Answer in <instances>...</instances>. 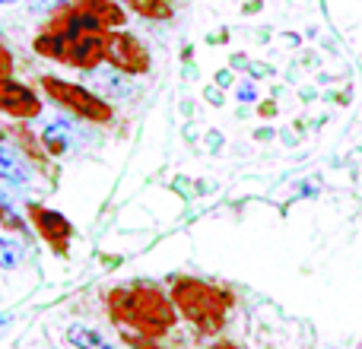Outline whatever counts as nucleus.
Returning a JSON list of instances; mask_svg holds the SVG:
<instances>
[{
	"label": "nucleus",
	"instance_id": "nucleus-1",
	"mask_svg": "<svg viewBox=\"0 0 362 349\" xmlns=\"http://www.w3.org/2000/svg\"><path fill=\"white\" fill-rule=\"evenodd\" d=\"M108 314L118 327L140 333V337L163 340L178 324V312L172 305V295H165L153 283H134L118 286L108 292Z\"/></svg>",
	"mask_w": 362,
	"mask_h": 349
},
{
	"label": "nucleus",
	"instance_id": "nucleus-2",
	"mask_svg": "<svg viewBox=\"0 0 362 349\" xmlns=\"http://www.w3.org/2000/svg\"><path fill=\"white\" fill-rule=\"evenodd\" d=\"M169 295L178 318H185L197 333L216 337L226 327V318H229L232 308V295L226 289L204 280H194V276H175Z\"/></svg>",
	"mask_w": 362,
	"mask_h": 349
},
{
	"label": "nucleus",
	"instance_id": "nucleus-3",
	"mask_svg": "<svg viewBox=\"0 0 362 349\" xmlns=\"http://www.w3.org/2000/svg\"><path fill=\"white\" fill-rule=\"evenodd\" d=\"M42 80V89L45 95H48L54 105H61L64 112H74V118H83L89 121V124H108V121L115 118L112 105H108L105 99H99L95 93H89V89L76 86V83L70 80H61V76H38Z\"/></svg>",
	"mask_w": 362,
	"mask_h": 349
},
{
	"label": "nucleus",
	"instance_id": "nucleus-4",
	"mask_svg": "<svg viewBox=\"0 0 362 349\" xmlns=\"http://www.w3.org/2000/svg\"><path fill=\"white\" fill-rule=\"evenodd\" d=\"M105 61L124 76H144L150 70V54L131 32H108Z\"/></svg>",
	"mask_w": 362,
	"mask_h": 349
},
{
	"label": "nucleus",
	"instance_id": "nucleus-5",
	"mask_svg": "<svg viewBox=\"0 0 362 349\" xmlns=\"http://www.w3.org/2000/svg\"><path fill=\"white\" fill-rule=\"evenodd\" d=\"M25 213H29V223L35 225V232L48 242V248H54L57 254H67V244L74 238V225L64 213L51 210V206H42V203H25Z\"/></svg>",
	"mask_w": 362,
	"mask_h": 349
},
{
	"label": "nucleus",
	"instance_id": "nucleus-6",
	"mask_svg": "<svg viewBox=\"0 0 362 349\" xmlns=\"http://www.w3.org/2000/svg\"><path fill=\"white\" fill-rule=\"evenodd\" d=\"M0 112L16 121H29L42 114V99L29 86H23V83L10 80V76H0Z\"/></svg>",
	"mask_w": 362,
	"mask_h": 349
},
{
	"label": "nucleus",
	"instance_id": "nucleus-7",
	"mask_svg": "<svg viewBox=\"0 0 362 349\" xmlns=\"http://www.w3.org/2000/svg\"><path fill=\"white\" fill-rule=\"evenodd\" d=\"M74 10H80L86 19H93L99 29L112 32L118 25H124V10H121L115 0H74Z\"/></svg>",
	"mask_w": 362,
	"mask_h": 349
},
{
	"label": "nucleus",
	"instance_id": "nucleus-8",
	"mask_svg": "<svg viewBox=\"0 0 362 349\" xmlns=\"http://www.w3.org/2000/svg\"><path fill=\"white\" fill-rule=\"evenodd\" d=\"M0 181L6 184H29V162L25 153H19L16 146L0 140Z\"/></svg>",
	"mask_w": 362,
	"mask_h": 349
},
{
	"label": "nucleus",
	"instance_id": "nucleus-9",
	"mask_svg": "<svg viewBox=\"0 0 362 349\" xmlns=\"http://www.w3.org/2000/svg\"><path fill=\"white\" fill-rule=\"evenodd\" d=\"M70 137H74V127H70L64 118L45 121L42 143H45V150H48L51 156H64V153H67V146H70Z\"/></svg>",
	"mask_w": 362,
	"mask_h": 349
},
{
	"label": "nucleus",
	"instance_id": "nucleus-10",
	"mask_svg": "<svg viewBox=\"0 0 362 349\" xmlns=\"http://www.w3.org/2000/svg\"><path fill=\"white\" fill-rule=\"evenodd\" d=\"M67 343L74 349H121V346H115L108 337H102L95 327H86V324H70L67 327Z\"/></svg>",
	"mask_w": 362,
	"mask_h": 349
},
{
	"label": "nucleus",
	"instance_id": "nucleus-11",
	"mask_svg": "<svg viewBox=\"0 0 362 349\" xmlns=\"http://www.w3.org/2000/svg\"><path fill=\"white\" fill-rule=\"evenodd\" d=\"M137 16L144 19H153V23H169L175 16V4L172 0H124Z\"/></svg>",
	"mask_w": 362,
	"mask_h": 349
},
{
	"label": "nucleus",
	"instance_id": "nucleus-12",
	"mask_svg": "<svg viewBox=\"0 0 362 349\" xmlns=\"http://www.w3.org/2000/svg\"><path fill=\"white\" fill-rule=\"evenodd\" d=\"M23 257H25L23 244L0 235V270H16L19 264H23Z\"/></svg>",
	"mask_w": 362,
	"mask_h": 349
},
{
	"label": "nucleus",
	"instance_id": "nucleus-13",
	"mask_svg": "<svg viewBox=\"0 0 362 349\" xmlns=\"http://www.w3.org/2000/svg\"><path fill=\"white\" fill-rule=\"evenodd\" d=\"M25 6H29L32 13H57L64 6V0H25Z\"/></svg>",
	"mask_w": 362,
	"mask_h": 349
},
{
	"label": "nucleus",
	"instance_id": "nucleus-14",
	"mask_svg": "<svg viewBox=\"0 0 362 349\" xmlns=\"http://www.w3.org/2000/svg\"><path fill=\"white\" fill-rule=\"evenodd\" d=\"M127 343H131V349H165V346H159V340L140 337V333H127Z\"/></svg>",
	"mask_w": 362,
	"mask_h": 349
},
{
	"label": "nucleus",
	"instance_id": "nucleus-15",
	"mask_svg": "<svg viewBox=\"0 0 362 349\" xmlns=\"http://www.w3.org/2000/svg\"><path fill=\"white\" fill-rule=\"evenodd\" d=\"M102 89H108V93H115V95H124V93H127L124 76H118V73L105 76V80H102Z\"/></svg>",
	"mask_w": 362,
	"mask_h": 349
},
{
	"label": "nucleus",
	"instance_id": "nucleus-16",
	"mask_svg": "<svg viewBox=\"0 0 362 349\" xmlns=\"http://www.w3.org/2000/svg\"><path fill=\"white\" fill-rule=\"evenodd\" d=\"M13 73V54L4 42H0V76H10Z\"/></svg>",
	"mask_w": 362,
	"mask_h": 349
},
{
	"label": "nucleus",
	"instance_id": "nucleus-17",
	"mask_svg": "<svg viewBox=\"0 0 362 349\" xmlns=\"http://www.w3.org/2000/svg\"><path fill=\"white\" fill-rule=\"evenodd\" d=\"M0 225H19L16 219H13L10 213H6V206H0Z\"/></svg>",
	"mask_w": 362,
	"mask_h": 349
},
{
	"label": "nucleus",
	"instance_id": "nucleus-18",
	"mask_svg": "<svg viewBox=\"0 0 362 349\" xmlns=\"http://www.w3.org/2000/svg\"><path fill=\"white\" fill-rule=\"evenodd\" d=\"M210 349H242L238 343H232V340H219V343H213Z\"/></svg>",
	"mask_w": 362,
	"mask_h": 349
},
{
	"label": "nucleus",
	"instance_id": "nucleus-19",
	"mask_svg": "<svg viewBox=\"0 0 362 349\" xmlns=\"http://www.w3.org/2000/svg\"><path fill=\"white\" fill-rule=\"evenodd\" d=\"M238 95H242V99H255V89H251V86H242V89H238Z\"/></svg>",
	"mask_w": 362,
	"mask_h": 349
},
{
	"label": "nucleus",
	"instance_id": "nucleus-20",
	"mask_svg": "<svg viewBox=\"0 0 362 349\" xmlns=\"http://www.w3.org/2000/svg\"><path fill=\"white\" fill-rule=\"evenodd\" d=\"M0 4H4V6H10V4H16V0H0Z\"/></svg>",
	"mask_w": 362,
	"mask_h": 349
},
{
	"label": "nucleus",
	"instance_id": "nucleus-21",
	"mask_svg": "<svg viewBox=\"0 0 362 349\" xmlns=\"http://www.w3.org/2000/svg\"><path fill=\"white\" fill-rule=\"evenodd\" d=\"M0 137H4V127H0Z\"/></svg>",
	"mask_w": 362,
	"mask_h": 349
}]
</instances>
